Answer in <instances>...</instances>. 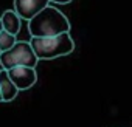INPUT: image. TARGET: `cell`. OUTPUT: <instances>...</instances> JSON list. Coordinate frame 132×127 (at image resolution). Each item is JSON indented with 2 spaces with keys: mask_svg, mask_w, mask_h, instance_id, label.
Masks as SVG:
<instances>
[{
  "mask_svg": "<svg viewBox=\"0 0 132 127\" xmlns=\"http://www.w3.org/2000/svg\"><path fill=\"white\" fill-rule=\"evenodd\" d=\"M16 42H17V39H16L14 34H11V33H8L5 30L0 31V51H2V53L10 50V48H13V45Z\"/></svg>",
  "mask_w": 132,
  "mask_h": 127,
  "instance_id": "8",
  "label": "cell"
},
{
  "mask_svg": "<svg viewBox=\"0 0 132 127\" xmlns=\"http://www.w3.org/2000/svg\"><path fill=\"white\" fill-rule=\"evenodd\" d=\"M3 30V26H2V19H0V31H2Z\"/></svg>",
  "mask_w": 132,
  "mask_h": 127,
  "instance_id": "10",
  "label": "cell"
},
{
  "mask_svg": "<svg viewBox=\"0 0 132 127\" xmlns=\"http://www.w3.org/2000/svg\"><path fill=\"white\" fill-rule=\"evenodd\" d=\"M0 19H2V26H3L5 31H8V33H11V34L17 36V33L20 31V20H22V19L19 17V14H17L16 11L6 10L2 16H0Z\"/></svg>",
  "mask_w": 132,
  "mask_h": 127,
  "instance_id": "7",
  "label": "cell"
},
{
  "mask_svg": "<svg viewBox=\"0 0 132 127\" xmlns=\"http://www.w3.org/2000/svg\"><path fill=\"white\" fill-rule=\"evenodd\" d=\"M50 2L57 3V5H67V3H70V2H72V0H50Z\"/></svg>",
  "mask_w": 132,
  "mask_h": 127,
  "instance_id": "9",
  "label": "cell"
},
{
  "mask_svg": "<svg viewBox=\"0 0 132 127\" xmlns=\"http://www.w3.org/2000/svg\"><path fill=\"white\" fill-rule=\"evenodd\" d=\"M6 71H8L10 79L19 88V92L31 88L37 81L36 68H31V67H14V68H10Z\"/></svg>",
  "mask_w": 132,
  "mask_h": 127,
  "instance_id": "4",
  "label": "cell"
},
{
  "mask_svg": "<svg viewBox=\"0 0 132 127\" xmlns=\"http://www.w3.org/2000/svg\"><path fill=\"white\" fill-rule=\"evenodd\" d=\"M0 53H2V51H0Z\"/></svg>",
  "mask_w": 132,
  "mask_h": 127,
  "instance_id": "12",
  "label": "cell"
},
{
  "mask_svg": "<svg viewBox=\"0 0 132 127\" xmlns=\"http://www.w3.org/2000/svg\"><path fill=\"white\" fill-rule=\"evenodd\" d=\"M0 102H3V101H2V93H0Z\"/></svg>",
  "mask_w": 132,
  "mask_h": 127,
  "instance_id": "11",
  "label": "cell"
},
{
  "mask_svg": "<svg viewBox=\"0 0 132 127\" xmlns=\"http://www.w3.org/2000/svg\"><path fill=\"white\" fill-rule=\"evenodd\" d=\"M30 43L39 60L67 56L75 50V42L70 33H62L51 37H31Z\"/></svg>",
  "mask_w": 132,
  "mask_h": 127,
  "instance_id": "2",
  "label": "cell"
},
{
  "mask_svg": "<svg viewBox=\"0 0 132 127\" xmlns=\"http://www.w3.org/2000/svg\"><path fill=\"white\" fill-rule=\"evenodd\" d=\"M0 93H2V101L3 102L13 101L19 93V88L14 85V82L8 76V71L3 70V68L0 70Z\"/></svg>",
  "mask_w": 132,
  "mask_h": 127,
  "instance_id": "6",
  "label": "cell"
},
{
  "mask_svg": "<svg viewBox=\"0 0 132 127\" xmlns=\"http://www.w3.org/2000/svg\"><path fill=\"white\" fill-rule=\"evenodd\" d=\"M28 30L31 37H51L62 33H70V22L65 14L48 5L28 20Z\"/></svg>",
  "mask_w": 132,
  "mask_h": 127,
  "instance_id": "1",
  "label": "cell"
},
{
  "mask_svg": "<svg viewBox=\"0 0 132 127\" xmlns=\"http://www.w3.org/2000/svg\"><path fill=\"white\" fill-rule=\"evenodd\" d=\"M37 57L31 48L30 42L17 40L13 48L0 53V65L3 70H10L14 67H31L36 68L37 65Z\"/></svg>",
  "mask_w": 132,
  "mask_h": 127,
  "instance_id": "3",
  "label": "cell"
},
{
  "mask_svg": "<svg viewBox=\"0 0 132 127\" xmlns=\"http://www.w3.org/2000/svg\"><path fill=\"white\" fill-rule=\"evenodd\" d=\"M50 0H14V11L23 20H31L37 13L48 6Z\"/></svg>",
  "mask_w": 132,
  "mask_h": 127,
  "instance_id": "5",
  "label": "cell"
}]
</instances>
